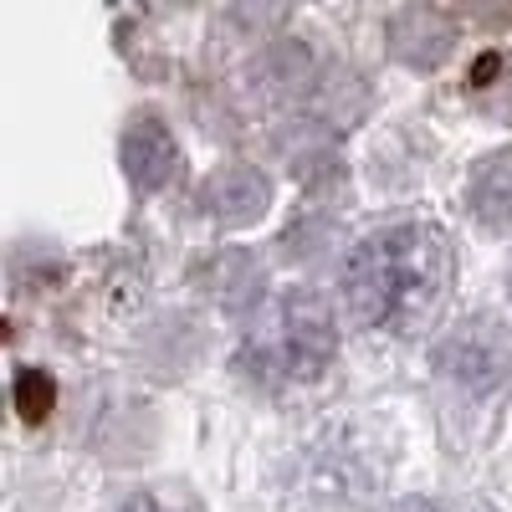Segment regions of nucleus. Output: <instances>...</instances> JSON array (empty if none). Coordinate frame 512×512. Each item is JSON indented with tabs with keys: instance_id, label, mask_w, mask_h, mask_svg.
<instances>
[{
	"instance_id": "obj_1",
	"label": "nucleus",
	"mask_w": 512,
	"mask_h": 512,
	"mask_svg": "<svg viewBox=\"0 0 512 512\" xmlns=\"http://www.w3.org/2000/svg\"><path fill=\"white\" fill-rule=\"evenodd\" d=\"M456 287V251L431 221H405L364 236L344 267V297L359 323L420 333Z\"/></svg>"
},
{
	"instance_id": "obj_2",
	"label": "nucleus",
	"mask_w": 512,
	"mask_h": 512,
	"mask_svg": "<svg viewBox=\"0 0 512 512\" xmlns=\"http://www.w3.org/2000/svg\"><path fill=\"white\" fill-rule=\"evenodd\" d=\"M251 374H262L272 384L282 379H313L333 359V318L313 292H287L282 303L256 323L251 344L241 349Z\"/></svg>"
},
{
	"instance_id": "obj_3",
	"label": "nucleus",
	"mask_w": 512,
	"mask_h": 512,
	"mask_svg": "<svg viewBox=\"0 0 512 512\" xmlns=\"http://www.w3.org/2000/svg\"><path fill=\"white\" fill-rule=\"evenodd\" d=\"M507 369H512L507 333H502L492 318H466V323H456V328L441 338V349H436V374H441V384H446L456 400H472V405H487V400L502 395Z\"/></svg>"
},
{
	"instance_id": "obj_4",
	"label": "nucleus",
	"mask_w": 512,
	"mask_h": 512,
	"mask_svg": "<svg viewBox=\"0 0 512 512\" xmlns=\"http://www.w3.org/2000/svg\"><path fill=\"white\" fill-rule=\"evenodd\" d=\"M123 169L128 180H134L139 190H159L164 180L180 175V149H175V134L159 123V118H134L123 134Z\"/></svg>"
},
{
	"instance_id": "obj_5",
	"label": "nucleus",
	"mask_w": 512,
	"mask_h": 512,
	"mask_svg": "<svg viewBox=\"0 0 512 512\" xmlns=\"http://www.w3.org/2000/svg\"><path fill=\"white\" fill-rule=\"evenodd\" d=\"M390 41H395V57L400 62H410V67H436L446 52H451V26L431 11V6H410L400 21H395V31H390Z\"/></svg>"
},
{
	"instance_id": "obj_6",
	"label": "nucleus",
	"mask_w": 512,
	"mask_h": 512,
	"mask_svg": "<svg viewBox=\"0 0 512 512\" xmlns=\"http://www.w3.org/2000/svg\"><path fill=\"white\" fill-rule=\"evenodd\" d=\"M472 210L482 226H512V154H492L472 169Z\"/></svg>"
},
{
	"instance_id": "obj_7",
	"label": "nucleus",
	"mask_w": 512,
	"mask_h": 512,
	"mask_svg": "<svg viewBox=\"0 0 512 512\" xmlns=\"http://www.w3.org/2000/svg\"><path fill=\"white\" fill-rule=\"evenodd\" d=\"M205 205L216 210L221 221H251V216H262V205H267V180L256 175V169H226V175L210 180V195Z\"/></svg>"
},
{
	"instance_id": "obj_8",
	"label": "nucleus",
	"mask_w": 512,
	"mask_h": 512,
	"mask_svg": "<svg viewBox=\"0 0 512 512\" xmlns=\"http://www.w3.org/2000/svg\"><path fill=\"white\" fill-rule=\"evenodd\" d=\"M52 405H57V379L47 369H21L16 374V415L26 425H41L52 415Z\"/></svg>"
},
{
	"instance_id": "obj_9",
	"label": "nucleus",
	"mask_w": 512,
	"mask_h": 512,
	"mask_svg": "<svg viewBox=\"0 0 512 512\" xmlns=\"http://www.w3.org/2000/svg\"><path fill=\"white\" fill-rule=\"evenodd\" d=\"M118 512H190V507H175V502H164L159 492H139V497H128Z\"/></svg>"
},
{
	"instance_id": "obj_10",
	"label": "nucleus",
	"mask_w": 512,
	"mask_h": 512,
	"mask_svg": "<svg viewBox=\"0 0 512 512\" xmlns=\"http://www.w3.org/2000/svg\"><path fill=\"white\" fill-rule=\"evenodd\" d=\"M400 512H436L431 502H410V507H400Z\"/></svg>"
},
{
	"instance_id": "obj_11",
	"label": "nucleus",
	"mask_w": 512,
	"mask_h": 512,
	"mask_svg": "<svg viewBox=\"0 0 512 512\" xmlns=\"http://www.w3.org/2000/svg\"><path fill=\"white\" fill-rule=\"evenodd\" d=\"M507 297H512V262H507Z\"/></svg>"
}]
</instances>
